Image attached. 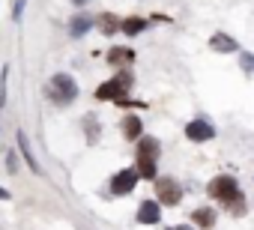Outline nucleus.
Returning <instances> with one entry per match:
<instances>
[{"label":"nucleus","mask_w":254,"mask_h":230,"mask_svg":"<svg viewBox=\"0 0 254 230\" xmlns=\"http://www.w3.org/2000/svg\"><path fill=\"white\" fill-rule=\"evenodd\" d=\"M9 197H12V194H9L6 188H0V200H9Z\"/></svg>","instance_id":"obj_21"},{"label":"nucleus","mask_w":254,"mask_h":230,"mask_svg":"<svg viewBox=\"0 0 254 230\" xmlns=\"http://www.w3.org/2000/svg\"><path fill=\"white\" fill-rule=\"evenodd\" d=\"M129 87H132V75L129 72H120L117 78H111V81H105L99 90H96V96L99 99H111V102H123V99H129L126 93H129Z\"/></svg>","instance_id":"obj_4"},{"label":"nucleus","mask_w":254,"mask_h":230,"mask_svg":"<svg viewBox=\"0 0 254 230\" xmlns=\"http://www.w3.org/2000/svg\"><path fill=\"white\" fill-rule=\"evenodd\" d=\"M120 27H123V21H120L117 15H111V12H102V15H99V30H102V33L111 36V33H120Z\"/></svg>","instance_id":"obj_15"},{"label":"nucleus","mask_w":254,"mask_h":230,"mask_svg":"<svg viewBox=\"0 0 254 230\" xmlns=\"http://www.w3.org/2000/svg\"><path fill=\"white\" fill-rule=\"evenodd\" d=\"M156 159H159V138H144L138 141V176L144 179H156Z\"/></svg>","instance_id":"obj_1"},{"label":"nucleus","mask_w":254,"mask_h":230,"mask_svg":"<svg viewBox=\"0 0 254 230\" xmlns=\"http://www.w3.org/2000/svg\"><path fill=\"white\" fill-rule=\"evenodd\" d=\"M18 150H21L24 162L30 165V171H33V173H42V168H39V162H36V156H33V150H30V144H27V135H24V132H18Z\"/></svg>","instance_id":"obj_11"},{"label":"nucleus","mask_w":254,"mask_h":230,"mask_svg":"<svg viewBox=\"0 0 254 230\" xmlns=\"http://www.w3.org/2000/svg\"><path fill=\"white\" fill-rule=\"evenodd\" d=\"M21 12H24V0H15V9H12V15H15V18H21Z\"/></svg>","instance_id":"obj_20"},{"label":"nucleus","mask_w":254,"mask_h":230,"mask_svg":"<svg viewBox=\"0 0 254 230\" xmlns=\"http://www.w3.org/2000/svg\"><path fill=\"white\" fill-rule=\"evenodd\" d=\"M138 221L141 224H159L162 221V203L159 200H144L138 206Z\"/></svg>","instance_id":"obj_9"},{"label":"nucleus","mask_w":254,"mask_h":230,"mask_svg":"<svg viewBox=\"0 0 254 230\" xmlns=\"http://www.w3.org/2000/svg\"><path fill=\"white\" fill-rule=\"evenodd\" d=\"M90 27H93V18H90V15H84V12H78V15H75V18L69 21V36L81 39V36H84V33L90 30Z\"/></svg>","instance_id":"obj_10"},{"label":"nucleus","mask_w":254,"mask_h":230,"mask_svg":"<svg viewBox=\"0 0 254 230\" xmlns=\"http://www.w3.org/2000/svg\"><path fill=\"white\" fill-rule=\"evenodd\" d=\"M84 126H90V141H96V138H99V129H96V120L90 117V120H84Z\"/></svg>","instance_id":"obj_19"},{"label":"nucleus","mask_w":254,"mask_h":230,"mask_svg":"<svg viewBox=\"0 0 254 230\" xmlns=\"http://www.w3.org/2000/svg\"><path fill=\"white\" fill-rule=\"evenodd\" d=\"M120 30H123V33H129V36H138V33L147 30V18H126Z\"/></svg>","instance_id":"obj_16"},{"label":"nucleus","mask_w":254,"mask_h":230,"mask_svg":"<svg viewBox=\"0 0 254 230\" xmlns=\"http://www.w3.org/2000/svg\"><path fill=\"white\" fill-rule=\"evenodd\" d=\"M48 96L57 102V105H69V102H75V96H78V84H75V78L72 75H54L51 78V84H48Z\"/></svg>","instance_id":"obj_3"},{"label":"nucleus","mask_w":254,"mask_h":230,"mask_svg":"<svg viewBox=\"0 0 254 230\" xmlns=\"http://www.w3.org/2000/svg\"><path fill=\"white\" fill-rule=\"evenodd\" d=\"M209 197H215V200L224 203L227 209H230V203H236V206L242 209V191H239V185H236L233 176H215V179L209 182Z\"/></svg>","instance_id":"obj_2"},{"label":"nucleus","mask_w":254,"mask_h":230,"mask_svg":"<svg viewBox=\"0 0 254 230\" xmlns=\"http://www.w3.org/2000/svg\"><path fill=\"white\" fill-rule=\"evenodd\" d=\"M135 182H138V171L135 168H126V171H120V173H114V179H111V194H129V191H135Z\"/></svg>","instance_id":"obj_6"},{"label":"nucleus","mask_w":254,"mask_h":230,"mask_svg":"<svg viewBox=\"0 0 254 230\" xmlns=\"http://www.w3.org/2000/svg\"><path fill=\"white\" fill-rule=\"evenodd\" d=\"M168 230H191L189 224H177V227H168Z\"/></svg>","instance_id":"obj_22"},{"label":"nucleus","mask_w":254,"mask_h":230,"mask_svg":"<svg viewBox=\"0 0 254 230\" xmlns=\"http://www.w3.org/2000/svg\"><path fill=\"white\" fill-rule=\"evenodd\" d=\"M239 63H242V69H245L248 75L254 72V57H251V54H239Z\"/></svg>","instance_id":"obj_18"},{"label":"nucleus","mask_w":254,"mask_h":230,"mask_svg":"<svg viewBox=\"0 0 254 230\" xmlns=\"http://www.w3.org/2000/svg\"><path fill=\"white\" fill-rule=\"evenodd\" d=\"M6 168H9V173H12V176L18 173V159H15V153H12V150L6 153Z\"/></svg>","instance_id":"obj_17"},{"label":"nucleus","mask_w":254,"mask_h":230,"mask_svg":"<svg viewBox=\"0 0 254 230\" xmlns=\"http://www.w3.org/2000/svg\"><path fill=\"white\" fill-rule=\"evenodd\" d=\"M212 135H215V129H212L209 120H191V123L186 126V138L194 141V144H203V141H209Z\"/></svg>","instance_id":"obj_7"},{"label":"nucleus","mask_w":254,"mask_h":230,"mask_svg":"<svg viewBox=\"0 0 254 230\" xmlns=\"http://www.w3.org/2000/svg\"><path fill=\"white\" fill-rule=\"evenodd\" d=\"M123 135L129 138V141L141 138V135H144V123H141L138 117H126V120H123Z\"/></svg>","instance_id":"obj_14"},{"label":"nucleus","mask_w":254,"mask_h":230,"mask_svg":"<svg viewBox=\"0 0 254 230\" xmlns=\"http://www.w3.org/2000/svg\"><path fill=\"white\" fill-rule=\"evenodd\" d=\"M191 221H194L197 227L209 230V227L215 224V209H212V206H200V209H194V212H191Z\"/></svg>","instance_id":"obj_12"},{"label":"nucleus","mask_w":254,"mask_h":230,"mask_svg":"<svg viewBox=\"0 0 254 230\" xmlns=\"http://www.w3.org/2000/svg\"><path fill=\"white\" fill-rule=\"evenodd\" d=\"M209 48L215 51V54H236L239 51V42L233 39V36H227V33H212V39H209Z\"/></svg>","instance_id":"obj_8"},{"label":"nucleus","mask_w":254,"mask_h":230,"mask_svg":"<svg viewBox=\"0 0 254 230\" xmlns=\"http://www.w3.org/2000/svg\"><path fill=\"white\" fill-rule=\"evenodd\" d=\"M135 60V51L132 48H111V54H108V63L111 66H129Z\"/></svg>","instance_id":"obj_13"},{"label":"nucleus","mask_w":254,"mask_h":230,"mask_svg":"<svg viewBox=\"0 0 254 230\" xmlns=\"http://www.w3.org/2000/svg\"><path fill=\"white\" fill-rule=\"evenodd\" d=\"M72 3H78V6H84V3H87V0H72Z\"/></svg>","instance_id":"obj_23"},{"label":"nucleus","mask_w":254,"mask_h":230,"mask_svg":"<svg viewBox=\"0 0 254 230\" xmlns=\"http://www.w3.org/2000/svg\"><path fill=\"white\" fill-rule=\"evenodd\" d=\"M156 194H159V203L177 206L180 197H183V185L177 179H171V176H162V179H156Z\"/></svg>","instance_id":"obj_5"}]
</instances>
